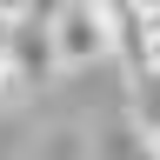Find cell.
<instances>
[{
    "mask_svg": "<svg viewBox=\"0 0 160 160\" xmlns=\"http://www.w3.org/2000/svg\"><path fill=\"white\" fill-rule=\"evenodd\" d=\"M53 53H60V73L107 67L113 60V13L107 7H87V0L53 7Z\"/></svg>",
    "mask_w": 160,
    "mask_h": 160,
    "instance_id": "1",
    "label": "cell"
},
{
    "mask_svg": "<svg viewBox=\"0 0 160 160\" xmlns=\"http://www.w3.org/2000/svg\"><path fill=\"white\" fill-rule=\"evenodd\" d=\"M147 153H153V160H160V127H153V133H147Z\"/></svg>",
    "mask_w": 160,
    "mask_h": 160,
    "instance_id": "4",
    "label": "cell"
},
{
    "mask_svg": "<svg viewBox=\"0 0 160 160\" xmlns=\"http://www.w3.org/2000/svg\"><path fill=\"white\" fill-rule=\"evenodd\" d=\"M0 47H7L13 73L20 80H47L60 73V53H53V7H0Z\"/></svg>",
    "mask_w": 160,
    "mask_h": 160,
    "instance_id": "2",
    "label": "cell"
},
{
    "mask_svg": "<svg viewBox=\"0 0 160 160\" xmlns=\"http://www.w3.org/2000/svg\"><path fill=\"white\" fill-rule=\"evenodd\" d=\"M13 87H20V73H13V60H7V47H0V100H7Z\"/></svg>",
    "mask_w": 160,
    "mask_h": 160,
    "instance_id": "3",
    "label": "cell"
}]
</instances>
